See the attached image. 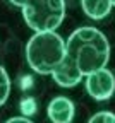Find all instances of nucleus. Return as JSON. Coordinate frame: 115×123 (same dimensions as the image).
Returning a JSON list of instances; mask_svg holds the SVG:
<instances>
[{"label":"nucleus","instance_id":"20e7f679","mask_svg":"<svg viewBox=\"0 0 115 123\" xmlns=\"http://www.w3.org/2000/svg\"><path fill=\"white\" fill-rule=\"evenodd\" d=\"M86 91L88 94L96 101H107L115 92V77L113 74L103 67L86 75Z\"/></svg>","mask_w":115,"mask_h":123},{"label":"nucleus","instance_id":"0eeeda50","mask_svg":"<svg viewBox=\"0 0 115 123\" xmlns=\"http://www.w3.org/2000/svg\"><path fill=\"white\" fill-rule=\"evenodd\" d=\"M10 94V79L5 72V68L0 65V106H4Z\"/></svg>","mask_w":115,"mask_h":123},{"label":"nucleus","instance_id":"9d476101","mask_svg":"<svg viewBox=\"0 0 115 123\" xmlns=\"http://www.w3.org/2000/svg\"><path fill=\"white\" fill-rule=\"evenodd\" d=\"M110 2H112V5H113V7H115V0H110Z\"/></svg>","mask_w":115,"mask_h":123},{"label":"nucleus","instance_id":"423d86ee","mask_svg":"<svg viewBox=\"0 0 115 123\" xmlns=\"http://www.w3.org/2000/svg\"><path fill=\"white\" fill-rule=\"evenodd\" d=\"M81 7H83V12L89 19L100 21L110 14L113 5L110 0H81Z\"/></svg>","mask_w":115,"mask_h":123},{"label":"nucleus","instance_id":"f03ea898","mask_svg":"<svg viewBox=\"0 0 115 123\" xmlns=\"http://www.w3.org/2000/svg\"><path fill=\"white\" fill-rule=\"evenodd\" d=\"M65 56V41L55 31H36L26 44L28 65L41 75H52Z\"/></svg>","mask_w":115,"mask_h":123},{"label":"nucleus","instance_id":"39448f33","mask_svg":"<svg viewBox=\"0 0 115 123\" xmlns=\"http://www.w3.org/2000/svg\"><path fill=\"white\" fill-rule=\"evenodd\" d=\"M46 115L55 123H69L76 115L74 103L65 96H55L46 108Z\"/></svg>","mask_w":115,"mask_h":123},{"label":"nucleus","instance_id":"f257e3e1","mask_svg":"<svg viewBox=\"0 0 115 123\" xmlns=\"http://www.w3.org/2000/svg\"><path fill=\"white\" fill-rule=\"evenodd\" d=\"M110 60V43L100 29L84 26L76 29L65 41L64 62L72 65L83 77L107 67Z\"/></svg>","mask_w":115,"mask_h":123},{"label":"nucleus","instance_id":"1a4fd4ad","mask_svg":"<svg viewBox=\"0 0 115 123\" xmlns=\"http://www.w3.org/2000/svg\"><path fill=\"white\" fill-rule=\"evenodd\" d=\"M17 121L31 123V120H29V118H26V116H12V118H9V120H7V123H17Z\"/></svg>","mask_w":115,"mask_h":123},{"label":"nucleus","instance_id":"6e6552de","mask_svg":"<svg viewBox=\"0 0 115 123\" xmlns=\"http://www.w3.org/2000/svg\"><path fill=\"white\" fill-rule=\"evenodd\" d=\"M91 123H96V121H105V123H115V115L110 113V111H100L89 118Z\"/></svg>","mask_w":115,"mask_h":123},{"label":"nucleus","instance_id":"7ed1b4c3","mask_svg":"<svg viewBox=\"0 0 115 123\" xmlns=\"http://www.w3.org/2000/svg\"><path fill=\"white\" fill-rule=\"evenodd\" d=\"M22 9V17L33 31H55L65 17V0H9Z\"/></svg>","mask_w":115,"mask_h":123}]
</instances>
